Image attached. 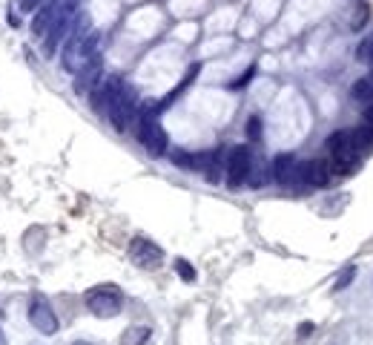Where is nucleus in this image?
Segmentation results:
<instances>
[{
	"mask_svg": "<svg viewBox=\"0 0 373 345\" xmlns=\"http://www.w3.org/2000/svg\"><path fill=\"white\" fill-rule=\"evenodd\" d=\"M92 107L109 118L118 132H126L135 121V92L121 75H109L104 84L92 90Z\"/></svg>",
	"mask_w": 373,
	"mask_h": 345,
	"instance_id": "obj_1",
	"label": "nucleus"
},
{
	"mask_svg": "<svg viewBox=\"0 0 373 345\" xmlns=\"http://www.w3.org/2000/svg\"><path fill=\"white\" fill-rule=\"evenodd\" d=\"M135 135H138V142L141 147L149 153V156H164L167 153V132L164 127L158 124V118L144 110V112H135Z\"/></svg>",
	"mask_w": 373,
	"mask_h": 345,
	"instance_id": "obj_2",
	"label": "nucleus"
},
{
	"mask_svg": "<svg viewBox=\"0 0 373 345\" xmlns=\"http://www.w3.org/2000/svg\"><path fill=\"white\" fill-rule=\"evenodd\" d=\"M328 150H330V159H333V167L336 173H353L359 167V150L353 147V138H350V129H336L330 138H328Z\"/></svg>",
	"mask_w": 373,
	"mask_h": 345,
	"instance_id": "obj_3",
	"label": "nucleus"
},
{
	"mask_svg": "<svg viewBox=\"0 0 373 345\" xmlns=\"http://www.w3.org/2000/svg\"><path fill=\"white\" fill-rule=\"evenodd\" d=\"M87 308H90L95 317L109 319V317L121 314V308H124V294H121V288H115V285H98V288L87 291Z\"/></svg>",
	"mask_w": 373,
	"mask_h": 345,
	"instance_id": "obj_4",
	"label": "nucleus"
},
{
	"mask_svg": "<svg viewBox=\"0 0 373 345\" xmlns=\"http://www.w3.org/2000/svg\"><path fill=\"white\" fill-rule=\"evenodd\" d=\"M250 167H253V153L250 147L239 144L227 153V161H224V179H227V187L230 190H239L247 184V176H250Z\"/></svg>",
	"mask_w": 373,
	"mask_h": 345,
	"instance_id": "obj_5",
	"label": "nucleus"
},
{
	"mask_svg": "<svg viewBox=\"0 0 373 345\" xmlns=\"http://www.w3.org/2000/svg\"><path fill=\"white\" fill-rule=\"evenodd\" d=\"M273 179L276 184L287 187V190H298V187H308L305 184V170H302V161L290 153H281L273 159Z\"/></svg>",
	"mask_w": 373,
	"mask_h": 345,
	"instance_id": "obj_6",
	"label": "nucleus"
},
{
	"mask_svg": "<svg viewBox=\"0 0 373 345\" xmlns=\"http://www.w3.org/2000/svg\"><path fill=\"white\" fill-rule=\"evenodd\" d=\"M129 259H132L138 267H158L161 259H164V250H161L156 242L138 236V239H132V245H129Z\"/></svg>",
	"mask_w": 373,
	"mask_h": 345,
	"instance_id": "obj_7",
	"label": "nucleus"
},
{
	"mask_svg": "<svg viewBox=\"0 0 373 345\" xmlns=\"http://www.w3.org/2000/svg\"><path fill=\"white\" fill-rule=\"evenodd\" d=\"M29 322L35 325V331H40L43 336H52L58 334V317L55 311L49 308V302L43 297H35L32 305H29Z\"/></svg>",
	"mask_w": 373,
	"mask_h": 345,
	"instance_id": "obj_8",
	"label": "nucleus"
},
{
	"mask_svg": "<svg viewBox=\"0 0 373 345\" xmlns=\"http://www.w3.org/2000/svg\"><path fill=\"white\" fill-rule=\"evenodd\" d=\"M101 66H104V60H101V52H98L95 58H90L78 69V73H75V75H78V78H75V92H78V95H90L101 84V73H104Z\"/></svg>",
	"mask_w": 373,
	"mask_h": 345,
	"instance_id": "obj_9",
	"label": "nucleus"
},
{
	"mask_svg": "<svg viewBox=\"0 0 373 345\" xmlns=\"http://www.w3.org/2000/svg\"><path fill=\"white\" fill-rule=\"evenodd\" d=\"M302 170H305V184L308 187H328L330 184V167H328V161L310 159V161H302Z\"/></svg>",
	"mask_w": 373,
	"mask_h": 345,
	"instance_id": "obj_10",
	"label": "nucleus"
},
{
	"mask_svg": "<svg viewBox=\"0 0 373 345\" xmlns=\"http://www.w3.org/2000/svg\"><path fill=\"white\" fill-rule=\"evenodd\" d=\"M55 18H58V0H49V4H43V6L38 9V15H35V21H32V35H35V38H43V35L49 32V26L55 23Z\"/></svg>",
	"mask_w": 373,
	"mask_h": 345,
	"instance_id": "obj_11",
	"label": "nucleus"
},
{
	"mask_svg": "<svg viewBox=\"0 0 373 345\" xmlns=\"http://www.w3.org/2000/svg\"><path fill=\"white\" fill-rule=\"evenodd\" d=\"M149 336H153V328L149 325H129L121 334V345H146Z\"/></svg>",
	"mask_w": 373,
	"mask_h": 345,
	"instance_id": "obj_12",
	"label": "nucleus"
},
{
	"mask_svg": "<svg viewBox=\"0 0 373 345\" xmlns=\"http://www.w3.org/2000/svg\"><path fill=\"white\" fill-rule=\"evenodd\" d=\"M350 138H353V147L359 153H370L373 150V127H367V124L356 127V129H350Z\"/></svg>",
	"mask_w": 373,
	"mask_h": 345,
	"instance_id": "obj_13",
	"label": "nucleus"
},
{
	"mask_svg": "<svg viewBox=\"0 0 373 345\" xmlns=\"http://www.w3.org/2000/svg\"><path fill=\"white\" fill-rule=\"evenodd\" d=\"M350 95H353V101H359V104H373V81L370 78H359L353 87H350Z\"/></svg>",
	"mask_w": 373,
	"mask_h": 345,
	"instance_id": "obj_14",
	"label": "nucleus"
},
{
	"mask_svg": "<svg viewBox=\"0 0 373 345\" xmlns=\"http://www.w3.org/2000/svg\"><path fill=\"white\" fill-rule=\"evenodd\" d=\"M175 270L181 273L184 282H195V267H193L187 259H178V262H175Z\"/></svg>",
	"mask_w": 373,
	"mask_h": 345,
	"instance_id": "obj_15",
	"label": "nucleus"
},
{
	"mask_svg": "<svg viewBox=\"0 0 373 345\" xmlns=\"http://www.w3.org/2000/svg\"><path fill=\"white\" fill-rule=\"evenodd\" d=\"M356 58L373 66V38H370V41H364V43H362V46L356 49Z\"/></svg>",
	"mask_w": 373,
	"mask_h": 345,
	"instance_id": "obj_16",
	"label": "nucleus"
},
{
	"mask_svg": "<svg viewBox=\"0 0 373 345\" xmlns=\"http://www.w3.org/2000/svg\"><path fill=\"white\" fill-rule=\"evenodd\" d=\"M259 135H261V118H259V115H250V121H247V138L259 142Z\"/></svg>",
	"mask_w": 373,
	"mask_h": 345,
	"instance_id": "obj_17",
	"label": "nucleus"
},
{
	"mask_svg": "<svg viewBox=\"0 0 373 345\" xmlns=\"http://www.w3.org/2000/svg\"><path fill=\"white\" fill-rule=\"evenodd\" d=\"M46 4V0H18V6L23 9V12H35V9H40Z\"/></svg>",
	"mask_w": 373,
	"mask_h": 345,
	"instance_id": "obj_18",
	"label": "nucleus"
},
{
	"mask_svg": "<svg viewBox=\"0 0 373 345\" xmlns=\"http://www.w3.org/2000/svg\"><path fill=\"white\" fill-rule=\"evenodd\" d=\"M353 273H356V270H353V267H350V270H345V273H342V280H339V282H336V291H339V288H347V285H350V280H353Z\"/></svg>",
	"mask_w": 373,
	"mask_h": 345,
	"instance_id": "obj_19",
	"label": "nucleus"
},
{
	"mask_svg": "<svg viewBox=\"0 0 373 345\" xmlns=\"http://www.w3.org/2000/svg\"><path fill=\"white\" fill-rule=\"evenodd\" d=\"M364 21H367V9L362 6V9H359V15L353 18V29H362V23H364Z\"/></svg>",
	"mask_w": 373,
	"mask_h": 345,
	"instance_id": "obj_20",
	"label": "nucleus"
},
{
	"mask_svg": "<svg viewBox=\"0 0 373 345\" xmlns=\"http://www.w3.org/2000/svg\"><path fill=\"white\" fill-rule=\"evenodd\" d=\"M364 124H367V127H373V104H367V107H364Z\"/></svg>",
	"mask_w": 373,
	"mask_h": 345,
	"instance_id": "obj_21",
	"label": "nucleus"
},
{
	"mask_svg": "<svg viewBox=\"0 0 373 345\" xmlns=\"http://www.w3.org/2000/svg\"><path fill=\"white\" fill-rule=\"evenodd\" d=\"M308 334H313V325L308 322V325H302V328H298V336H308Z\"/></svg>",
	"mask_w": 373,
	"mask_h": 345,
	"instance_id": "obj_22",
	"label": "nucleus"
},
{
	"mask_svg": "<svg viewBox=\"0 0 373 345\" xmlns=\"http://www.w3.org/2000/svg\"><path fill=\"white\" fill-rule=\"evenodd\" d=\"M9 26L15 29V26H21V21H18V15L15 12H9Z\"/></svg>",
	"mask_w": 373,
	"mask_h": 345,
	"instance_id": "obj_23",
	"label": "nucleus"
},
{
	"mask_svg": "<svg viewBox=\"0 0 373 345\" xmlns=\"http://www.w3.org/2000/svg\"><path fill=\"white\" fill-rule=\"evenodd\" d=\"M0 345H6V336H4V331H0Z\"/></svg>",
	"mask_w": 373,
	"mask_h": 345,
	"instance_id": "obj_24",
	"label": "nucleus"
},
{
	"mask_svg": "<svg viewBox=\"0 0 373 345\" xmlns=\"http://www.w3.org/2000/svg\"><path fill=\"white\" fill-rule=\"evenodd\" d=\"M72 345H92V342H72Z\"/></svg>",
	"mask_w": 373,
	"mask_h": 345,
	"instance_id": "obj_25",
	"label": "nucleus"
},
{
	"mask_svg": "<svg viewBox=\"0 0 373 345\" xmlns=\"http://www.w3.org/2000/svg\"><path fill=\"white\" fill-rule=\"evenodd\" d=\"M370 81H373V75H370Z\"/></svg>",
	"mask_w": 373,
	"mask_h": 345,
	"instance_id": "obj_26",
	"label": "nucleus"
}]
</instances>
